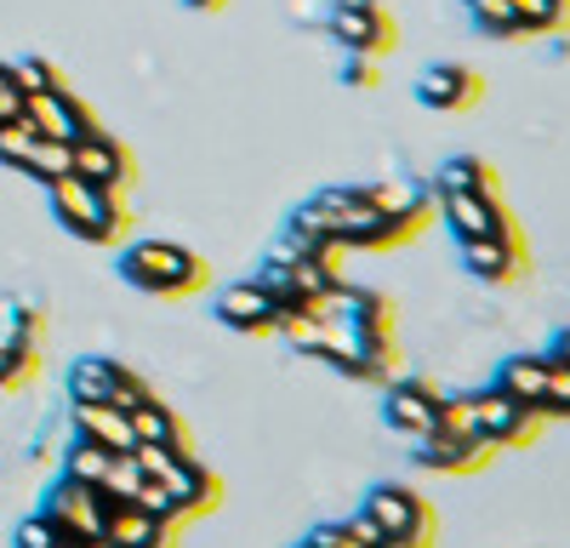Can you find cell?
<instances>
[{
    "instance_id": "ffe728a7",
    "label": "cell",
    "mask_w": 570,
    "mask_h": 548,
    "mask_svg": "<svg viewBox=\"0 0 570 548\" xmlns=\"http://www.w3.org/2000/svg\"><path fill=\"white\" fill-rule=\"evenodd\" d=\"M451 189H497V172L480 155H456L434 172V195H451Z\"/></svg>"
},
{
    "instance_id": "3957f363",
    "label": "cell",
    "mask_w": 570,
    "mask_h": 548,
    "mask_svg": "<svg viewBox=\"0 0 570 548\" xmlns=\"http://www.w3.org/2000/svg\"><path fill=\"white\" fill-rule=\"evenodd\" d=\"M440 212H445V228L456 235V246L468 241H519V223L508 217L502 195L497 189H451L440 195Z\"/></svg>"
},
{
    "instance_id": "ac0fdd59",
    "label": "cell",
    "mask_w": 570,
    "mask_h": 548,
    "mask_svg": "<svg viewBox=\"0 0 570 548\" xmlns=\"http://www.w3.org/2000/svg\"><path fill=\"white\" fill-rule=\"evenodd\" d=\"M109 537L120 548H171V526L155 520V515H142L137 502H115L109 509Z\"/></svg>"
},
{
    "instance_id": "d4e9b609",
    "label": "cell",
    "mask_w": 570,
    "mask_h": 548,
    "mask_svg": "<svg viewBox=\"0 0 570 548\" xmlns=\"http://www.w3.org/2000/svg\"><path fill=\"white\" fill-rule=\"evenodd\" d=\"M109 457H115V451H104V446H91V440L75 434V446H69V457H63V474H69V480H86V486H98L104 469H109Z\"/></svg>"
},
{
    "instance_id": "1f68e13d",
    "label": "cell",
    "mask_w": 570,
    "mask_h": 548,
    "mask_svg": "<svg viewBox=\"0 0 570 548\" xmlns=\"http://www.w3.org/2000/svg\"><path fill=\"white\" fill-rule=\"evenodd\" d=\"M343 531H348L354 542H365V548H389V537H383V526H376V520H371L365 509H360V515H348V520H343Z\"/></svg>"
},
{
    "instance_id": "7c38bea8",
    "label": "cell",
    "mask_w": 570,
    "mask_h": 548,
    "mask_svg": "<svg viewBox=\"0 0 570 548\" xmlns=\"http://www.w3.org/2000/svg\"><path fill=\"white\" fill-rule=\"evenodd\" d=\"M440 389H428V383H416V378H405V383H394L389 389V423L400 429V434H434V418H440Z\"/></svg>"
},
{
    "instance_id": "ba28073f",
    "label": "cell",
    "mask_w": 570,
    "mask_h": 548,
    "mask_svg": "<svg viewBox=\"0 0 570 548\" xmlns=\"http://www.w3.org/2000/svg\"><path fill=\"white\" fill-rule=\"evenodd\" d=\"M23 115H29V126H35L40 137H58V144H75V137H86L91 126H98V120L86 115V104H80V98H69L63 86L23 98Z\"/></svg>"
},
{
    "instance_id": "f1b7e54d",
    "label": "cell",
    "mask_w": 570,
    "mask_h": 548,
    "mask_svg": "<svg viewBox=\"0 0 570 548\" xmlns=\"http://www.w3.org/2000/svg\"><path fill=\"white\" fill-rule=\"evenodd\" d=\"M58 542H63V531H58V520L46 515V509L18 526V548H58Z\"/></svg>"
},
{
    "instance_id": "cb8c5ba5",
    "label": "cell",
    "mask_w": 570,
    "mask_h": 548,
    "mask_svg": "<svg viewBox=\"0 0 570 548\" xmlns=\"http://www.w3.org/2000/svg\"><path fill=\"white\" fill-rule=\"evenodd\" d=\"M513 12L525 35H553L570 23V0H513Z\"/></svg>"
},
{
    "instance_id": "603a6c76",
    "label": "cell",
    "mask_w": 570,
    "mask_h": 548,
    "mask_svg": "<svg viewBox=\"0 0 570 548\" xmlns=\"http://www.w3.org/2000/svg\"><path fill=\"white\" fill-rule=\"evenodd\" d=\"M468 12H473V29L491 35V40H519V35H525V29H519L513 0H468Z\"/></svg>"
},
{
    "instance_id": "7a4b0ae2",
    "label": "cell",
    "mask_w": 570,
    "mask_h": 548,
    "mask_svg": "<svg viewBox=\"0 0 570 548\" xmlns=\"http://www.w3.org/2000/svg\"><path fill=\"white\" fill-rule=\"evenodd\" d=\"M120 281L149 297H188L206 286V263L177 241H131L120 252Z\"/></svg>"
},
{
    "instance_id": "4fadbf2b",
    "label": "cell",
    "mask_w": 570,
    "mask_h": 548,
    "mask_svg": "<svg viewBox=\"0 0 570 548\" xmlns=\"http://www.w3.org/2000/svg\"><path fill=\"white\" fill-rule=\"evenodd\" d=\"M160 486H166V491L177 497V509H183V520H188V515H206L212 502H217V474H212V469L200 463L195 451H183L177 463H171V469L160 474Z\"/></svg>"
},
{
    "instance_id": "8fae6325",
    "label": "cell",
    "mask_w": 570,
    "mask_h": 548,
    "mask_svg": "<svg viewBox=\"0 0 570 548\" xmlns=\"http://www.w3.org/2000/svg\"><path fill=\"white\" fill-rule=\"evenodd\" d=\"M217 320L234 332H252V337H268L279 332V320H274V303L257 281H240V286H223L217 292Z\"/></svg>"
},
{
    "instance_id": "6da1fadb",
    "label": "cell",
    "mask_w": 570,
    "mask_h": 548,
    "mask_svg": "<svg viewBox=\"0 0 570 548\" xmlns=\"http://www.w3.org/2000/svg\"><path fill=\"white\" fill-rule=\"evenodd\" d=\"M46 189H52V212H58V223L69 228V235H80V241H91V246H115V241L126 235V223H131L126 189L86 183L80 172L46 183Z\"/></svg>"
},
{
    "instance_id": "44dd1931",
    "label": "cell",
    "mask_w": 570,
    "mask_h": 548,
    "mask_svg": "<svg viewBox=\"0 0 570 548\" xmlns=\"http://www.w3.org/2000/svg\"><path fill=\"white\" fill-rule=\"evenodd\" d=\"M434 429L440 434H456V440H485L480 434V394H445Z\"/></svg>"
},
{
    "instance_id": "30bf717a",
    "label": "cell",
    "mask_w": 570,
    "mask_h": 548,
    "mask_svg": "<svg viewBox=\"0 0 570 548\" xmlns=\"http://www.w3.org/2000/svg\"><path fill=\"white\" fill-rule=\"evenodd\" d=\"M537 423H542V411L519 405V400H508V394H497V389H485V394H480V434H485V446H491V451H497V446H519V440H531V434H537Z\"/></svg>"
},
{
    "instance_id": "f546056e",
    "label": "cell",
    "mask_w": 570,
    "mask_h": 548,
    "mask_svg": "<svg viewBox=\"0 0 570 548\" xmlns=\"http://www.w3.org/2000/svg\"><path fill=\"white\" fill-rule=\"evenodd\" d=\"M155 389L149 383H142L137 372H131V365H115V389H109V405H120V411H131L137 400H149Z\"/></svg>"
},
{
    "instance_id": "83f0119b",
    "label": "cell",
    "mask_w": 570,
    "mask_h": 548,
    "mask_svg": "<svg viewBox=\"0 0 570 548\" xmlns=\"http://www.w3.org/2000/svg\"><path fill=\"white\" fill-rule=\"evenodd\" d=\"M131 502H137V509L142 515H155V520H166V526H177L183 520V509H177V497L160 486V480H149V474H142V486L131 491Z\"/></svg>"
},
{
    "instance_id": "d6986e66",
    "label": "cell",
    "mask_w": 570,
    "mask_h": 548,
    "mask_svg": "<svg viewBox=\"0 0 570 548\" xmlns=\"http://www.w3.org/2000/svg\"><path fill=\"white\" fill-rule=\"evenodd\" d=\"M126 423H131V434H137L142 446H188L183 423L171 418V405H160L155 394H149V400H137V405L126 411Z\"/></svg>"
},
{
    "instance_id": "7402d4cb",
    "label": "cell",
    "mask_w": 570,
    "mask_h": 548,
    "mask_svg": "<svg viewBox=\"0 0 570 548\" xmlns=\"http://www.w3.org/2000/svg\"><path fill=\"white\" fill-rule=\"evenodd\" d=\"M109 389H115V360H98V354L75 360V372H69V400H109Z\"/></svg>"
},
{
    "instance_id": "4316f807",
    "label": "cell",
    "mask_w": 570,
    "mask_h": 548,
    "mask_svg": "<svg viewBox=\"0 0 570 548\" xmlns=\"http://www.w3.org/2000/svg\"><path fill=\"white\" fill-rule=\"evenodd\" d=\"M7 75H12V86L23 91V98H35V91H52V86H63V80L52 75V63H46V58H12V63H7Z\"/></svg>"
},
{
    "instance_id": "836d02e7",
    "label": "cell",
    "mask_w": 570,
    "mask_h": 548,
    "mask_svg": "<svg viewBox=\"0 0 570 548\" xmlns=\"http://www.w3.org/2000/svg\"><path fill=\"white\" fill-rule=\"evenodd\" d=\"M303 548H365V542H354L343 526H320V531L303 537Z\"/></svg>"
},
{
    "instance_id": "9a60e30c",
    "label": "cell",
    "mask_w": 570,
    "mask_h": 548,
    "mask_svg": "<svg viewBox=\"0 0 570 548\" xmlns=\"http://www.w3.org/2000/svg\"><path fill=\"white\" fill-rule=\"evenodd\" d=\"M411 446H416L422 463L440 469V474H473V469H480L485 457H491L485 440H456V434H440V429H434V434H416Z\"/></svg>"
},
{
    "instance_id": "2e32d148",
    "label": "cell",
    "mask_w": 570,
    "mask_h": 548,
    "mask_svg": "<svg viewBox=\"0 0 570 548\" xmlns=\"http://www.w3.org/2000/svg\"><path fill=\"white\" fill-rule=\"evenodd\" d=\"M519 263H525V246L519 241H468L462 246V268L473 274V281H485V286H508L513 274H519Z\"/></svg>"
},
{
    "instance_id": "d6a6232c",
    "label": "cell",
    "mask_w": 570,
    "mask_h": 548,
    "mask_svg": "<svg viewBox=\"0 0 570 548\" xmlns=\"http://www.w3.org/2000/svg\"><path fill=\"white\" fill-rule=\"evenodd\" d=\"M343 86H376V63H371V52L343 58Z\"/></svg>"
},
{
    "instance_id": "9c48e42d",
    "label": "cell",
    "mask_w": 570,
    "mask_h": 548,
    "mask_svg": "<svg viewBox=\"0 0 570 548\" xmlns=\"http://www.w3.org/2000/svg\"><path fill=\"white\" fill-rule=\"evenodd\" d=\"M480 91H485V80L473 75V69H462V63H434V69H422V80H416V104L456 115V109L480 104Z\"/></svg>"
},
{
    "instance_id": "277c9868",
    "label": "cell",
    "mask_w": 570,
    "mask_h": 548,
    "mask_svg": "<svg viewBox=\"0 0 570 548\" xmlns=\"http://www.w3.org/2000/svg\"><path fill=\"white\" fill-rule=\"evenodd\" d=\"M365 515L383 526L389 548H428L434 542V515H428V502L405 486H376L365 497Z\"/></svg>"
},
{
    "instance_id": "5bb4252c",
    "label": "cell",
    "mask_w": 570,
    "mask_h": 548,
    "mask_svg": "<svg viewBox=\"0 0 570 548\" xmlns=\"http://www.w3.org/2000/svg\"><path fill=\"white\" fill-rule=\"evenodd\" d=\"M75 434L91 440V446H104V451H131L137 446L126 411L109 405V400H75Z\"/></svg>"
},
{
    "instance_id": "8d00e7d4",
    "label": "cell",
    "mask_w": 570,
    "mask_h": 548,
    "mask_svg": "<svg viewBox=\"0 0 570 548\" xmlns=\"http://www.w3.org/2000/svg\"><path fill=\"white\" fill-rule=\"evenodd\" d=\"M195 12H217V7H228V0H188Z\"/></svg>"
},
{
    "instance_id": "e575fe53",
    "label": "cell",
    "mask_w": 570,
    "mask_h": 548,
    "mask_svg": "<svg viewBox=\"0 0 570 548\" xmlns=\"http://www.w3.org/2000/svg\"><path fill=\"white\" fill-rule=\"evenodd\" d=\"M548 354H559V360H570V332H559V337H553V349H548Z\"/></svg>"
},
{
    "instance_id": "e0dca14e",
    "label": "cell",
    "mask_w": 570,
    "mask_h": 548,
    "mask_svg": "<svg viewBox=\"0 0 570 548\" xmlns=\"http://www.w3.org/2000/svg\"><path fill=\"white\" fill-rule=\"evenodd\" d=\"M491 389L508 394V400H519V405H531V411H542L548 354H513V360H502V365H497V378H491Z\"/></svg>"
},
{
    "instance_id": "484cf974",
    "label": "cell",
    "mask_w": 570,
    "mask_h": 548,
    "mask_svg": "<svg viewBox=\"0 0 570 548\" xmlns=\"http://www.w3.org/2000/svg\"><path fill=\"white\" fill-rule=\"evenodd\" d=\"M542 418H570V360L548 354V389H542Z\"/></svg>"
},
{
    "instance_id": "8992f818",
    "label": "cell",
    "mask_w": 570,
    "mask_h": 548,
    "mask_svg": "<svg viewBox=\"0 0 570 548\" xmlns=\"http://www.w3.org/2000/svg\"><path fill=\"white\" fill-rule=\"evenodd\" d=\"M69 160H75V172H80L86 183H104V189H131V177H137L131 149L120 144V137H109L104 126H91L86 137H75Z\"/></svg>"
},
{
    "instance_id": "d590c367",
    "label": "cell",
    "mask_w": 570,
    "mask_h": 548,
    "mask_svg": "<svg viewBox=\"0 0 570 548\" xmlns=\"http://www.w3.org/2000/svg\"><path fill=\"white\" fill-rule=\"evenodd\" d=\"M80 548H120V542H115V537H109V531H104V537H86V542H80Z\"/></svg>"
},
{
    "instance_id": "5b68a950",
    "label": "cell",
    "mask_w": 570,
    "mask_h": 548,
    "mask_svg": "<svg viewBox=\"0 0 570 548\" xmlns=\"http://www.w3.org/2000/svg\"><path fill=\"white\" fill-rule=\"evenodd\" d=\"M46 515L58 520L63 537L86 542V537H104V531H109V497H104L98 486L63 474V480L52 486V497H46Z\"/></svg>"
},
{
    "instance_id": "4dcf8cb0",
    "label": "cell",
    "mask_w": 570,
    "mask_h": 548,
    "mask_svg": "<svg viewBox=\"0 0 570 548\" xmlns=\"http://www.w3.org/2000/svg\"><path fill=\"white\" fill-rule=\"evenodd\" d=\"M18 120H23V91L12 86L7 63H0V126H18Z\"/></svg>"
},
{
    "instance_id": "74e56055",
    "label": "cell",
    "mask_w": 570,
    "mask_h": 548,
    "mask_svg": "<svg viewBox=\"0 0 570 548\" xmlns=\"http://www.w3.org/2000/svg\"><path fill=\"white\" fill-rule=\"evenodd\" d=\"M58 548H80V542H75V537H63V542H58Z\"/></svg>"
},
{
    "instance_id": "52a82bcc",
    "label": "cell",
    "mask_w": 570,
    "mask_h": 548,
    "mask_svg": "<svg viewBox=\"0 0 570 548\" xmlns=\"http://www.w3.org/2000/svg\"><path fill=\"white\" fill-rule=\"evenodd\" d=\"M325 29L337 35L348 52H389L394 46V18L376 7V0H337Z\"/></svg>"
}]
</instances>
